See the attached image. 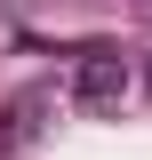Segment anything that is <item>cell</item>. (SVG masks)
<instances>
[{
    "label": "cell",
    "mask_w": 152,
    "mask_h": 160,
    "mask_svg": "<svg viewBox=\"0 0 152 160\" xmlns=\"http://www.w3.org/2000/svg\"><path fill=\"white\" fill-rule=\"evenodd\" d=\"M72 96L80 104H120V96H128V64H120V56H80Z\"/></svg>",
    "instance_id": "6da1fadb"
}]
</instances>
